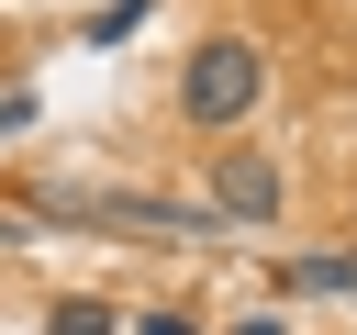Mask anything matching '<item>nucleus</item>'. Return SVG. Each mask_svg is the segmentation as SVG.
Returning a JSON list of instances; mask_svg holds the SVG:
<instances>
[{
  "label": "nucleus",
  "instance_id": "nucleus-1",
  "mask_svg": "<svg viewBox=\"0 0 357 335\" xmlns=\"http://www.w3.org/2000/svg\"><path fill=\"white\" fill-rule=\"evenodd\" d=\"M257 100H268V56H257L245 34H201V45H190V67H178V123L234 134Z\"/></svg>",
  "mask_w": 357,
  "mask_h": 335
},
{
  "label": "nucleus",
  "instance_id": "nucleus-2",
  "mask_svg": "<svg viewBox=\"0 0 357 335\" xmlns=\"http://www.w3.org/2000/svg\"><path fill=\"white\" fill-rule=\"evenodd\" d=\"M279 190H290V179H279L268 156H245V145H234V156H212V212H223V223H268V212H279Z\"/></svg>",
  "mask_w": 357,
  "mask_h": 335
},
{
  "label": "nucleus",
  "instance_id": "nucleus-3",
  "mask_svg": "<svg viewBox=\"0 0 357 335\" xmlns=\"http://www.w3.org/2000/svg\"><path fill=\"white\" fill-rule=\"evenodd\" d=\"M45 335H123V313H112V302H89V290H67V302L45 313Z\"/></svg>",
  "mask_w": 357,
  "mask_h": 335
},
{
  "label": "nucleus",
  "instance_id": "nucleus-4",
  "mask_svg": "<svg viewBox=\"0 0 357 335\" xmlns=\"http://www.w3.org/2000/svg\"><path fill=\"white\" fill-rule=\"evenodd\" d=\"M290 290H357V257H324L312 246V257H290Z\"/></svg>",
  "mask_w": 357,
  "mask_h": 335
},
{
  "label": "nucleus",
  "instance_id": "nucleus-5",
  "mask_svg": "<svg viewBox=\"0 0 357 335\" xmlns=\"http://www.w3.org/2000/svg\"><path fill=\"white\" fill-rule=\"evenodd\" d=\"M145 11H156V0H112V11H100V22H89V45H123V34H134V22H145Z\"/></svg>",
  "mask_w": 357,
  "mask_h": 335
},
{
  "label": "nucleus",
  "instance_id": "nucleus-6",
  "mask_svg": "<svg viewBox=\"0 0 357 335\" xmlns=\"http://www.w3.org/2000/svg\"><path fill=\"white\" fill-rule=\"evenodd\" d=\"M0 134H33V89H0Z\"/></svg>",
  "mask_w": 357,
  "mask_h": 335
},
{
  "label": "nucleus",
  "instance_id": "nucleus-7",
  "mask_svg": "<svg viewBox=\"0 0 357 335\" xmlns=\"http://www.w3.org/2000/svg\"><path fill=\"white\" fill-rule=\"evenodd\" d=\"M134 335H201L190 313H134Z\"/></svg>",
  "mask_w": 357,
  "mask_h": 335
},
{
  "label": "nucleus",
  "instance_id": "nucleus-8",
  "mask_svg": "<svg viewBox=\"0 0 357 335\" xmlns=\"http://www.w3.org/2000/svg\"><path fill=\"white\" fill-rule=\"evenodd\" d=\"M0 246H33V212H0Z\"/></svg>",
  "mask_w": 357,
  "mask_h": 335
},
{
  "label": "nucleus",
  "instance_id": "nucleus-9",
  "mask_svg": "<svg viewBox=\"0 0 357 335\" xmlns=\"http://www.w3.org/2000/svg\"><path fill=\"white\" fill-rule=\"evenodd\" d=\"M346 302H357V290H346Z\"/></svg>",
  "mask_w": 357,
  "mask_h": 335
}]
</instances>
